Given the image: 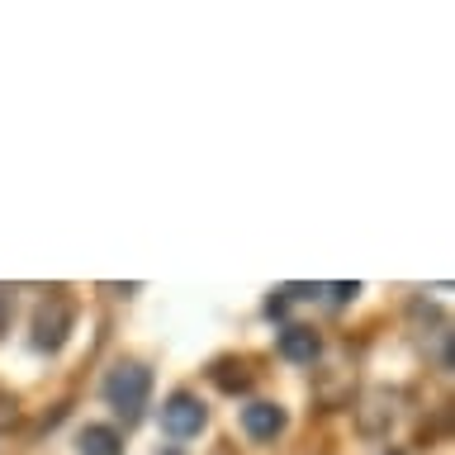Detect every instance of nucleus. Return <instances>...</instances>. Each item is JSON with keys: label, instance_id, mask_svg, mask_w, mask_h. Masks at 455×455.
Here are the masks:
<instances>
[{"label": "nucleus", "instance_id": "4", "mask_svg": "<svg viewBox=\"0 0 455 455\" xmlns=\"http://www.w3.org/2000/svg\"><path fill=\"white\" fill-rule=\"evenodd\" d=\"M284 427H290V412H284L280 403H270V398H256V403L242 408V432H247L251 441H275Z\"/></svg>", "mask_w": 455, "mask_h": 455}, {"label": "nucleus", "instance_id": "7", "mask_svg": "<svg viewBox=\"0 0 455 455\" xmlns=\"http://www.w3.org/2000/svg\"><path fill=\"white\" fill-rule=\"evenodd\" d=\"M76 451L81 455H124V436L105 422H85L76 432Z\"/></svg>", "mask_w": 455, "mask_h": 455}, {"label": "nucleus", "instance_id": "12", "mask_svg": "<svg viewBox=\"0 0 455 455\" xmlns=\"http://www.w3.org/2000/svg\"><path fill=\"white\" fill-rule=\"evenodd\" d=\"M379 455H403V451H379Z\"/></svg>", "mask_w": 455, "mask_h": 455}, {"label": "nucleus", "instance_id": "8", "mask_svg": "<svg viewBox=\"0 0 455 455\" xmlns=\"http://www.w3.org/2000/svg\"><path fill=\"white\" fill-rule=\"evenodd\" d=\"M209 379L219 384L223 394H247L251 389V370L242 365V361H219V365L209 370Z\"/></svg>", "mask_w": 455, "mask_h": 455}, {"label": "nucleus", "instance_id": "11", "mask_svg": "<svg viewBox=\"0 0 455 455\" xmlns=\"http://www.w3.org/2000/svg\"><path fill=\"white\" fill-rule=\"evenodd\" d=\"M284 304H290V299H284V294L275 290V294L266 299V318H284Z\"/></svg>", "mask_w": 455, "mask_h": 455}, {"label": "nucleus", "instance_id": "10", "mask_svg": "<svg viewBox=\"0 0 455 455\" xmlns=\"http://www.w3.org/2000/svg\"><path fill=\"white\" fill-rule=\"evenodd\" d=\"M14 418H20V412H14V398L0 394V432H5V427H14Z\"/></svg>", "mask_w": 455, "mask_h": 455}, {"label": "nucleus", "instance_id": "13", "mask_svg": "<svg viewBox=\"0 0 455 455\" xmlns=\"http://www.w3.org/2000/svg\"><path fill=\"white\" fill-rule=\"evenodd\" d=\"M166 455H176V451H166Z\"/></svg>", "mask_w": 455, "mask_h": 455}, {"label": "nucleus", "instance_id": "3", "mask_svg": "<svg viewBox=\"0 0 455 455\" xmlns=\"http://www.w3.org/2000/svg\"><path fill=\"white\" fill-rule=\"evenodd\" d=\"M204 427H209V408H204V398H199V394L176 389L162 403V432L171 441H190V436L204 432Z\"/></svg>", "mask_w": 455, "mask_h": 455}, {"label": "nucleus", "instance_id": "2", "mask_svg": "<svg viewBox=\"0 0 455 455\" xmlns=\"http://www.w3.org/2000/svg\"><path fill=\"white\" fill-rule=\"evenodd\" d=\"M71 327H76V304L67 294H48L43 304L34 308V351H62Z\"/></svg>", "mask_w": 455, "mask_h": 455}, {"label": "nucleus", "instance_id": "6", "mask_svg": "<svg viewBox=\"0 0 455 455\" xmlns=\"http://www.w3.org/2000/svg\"><path fill=\"white\" fill-rule=\"evenodd\" d=\"M394 403H398V394H394V389H370V394L361 398V408H355V427H361L365 436L389 432V422H394Z\"/></svg>", "mask_w": 455, "mask_h": 455}, {"label": "nucleus", "instance_id": "1", "mask_svg": "<svg viewBox=\"0 0 455 455\" xmlns=\"http://www.w3.org/2000/svg\"><path fill=\"white\" fill-rule=\"evenodd\" d=\"M100 394H105V403L119 412L124 422H138L142 408H148V394H152V370L142 361H119L109 365L105 384H100Z\"/></svg>", "mask_w": 455, "mask_h": 455}, {"label": "nucleus", "instance_id": "5", "mask_svg": "<svg viewBox=\"0 0 455 455\" xmlns=\"http://www.w3.org/2000/svg\"><path fill=\"white\" fill-rule=\"evenodd\" d=\"M275 351H280V355H284V361H290V365H313V361H318V355H323V337L313 332L308 323H290V327H284V332H280Z\"/></svg>", "mask_w": 455, "mask_h": 455}, {"label": "nucleus", "instance_id": "9", "mask_svg": "<svg viewBox=\"0 0 455 455\" xmlns=\"http://www.w3.org/2000/svg\"><path fill=\"white\" fill-rule=\"evenodd\" d=\"M318 294H327V304L341 308V304H351V299L361 294V284H355V280H351V284H347V280H341V284H318Z\"/></svg>", "mask_w": 455, "mask_h": 455}]
</instances>
